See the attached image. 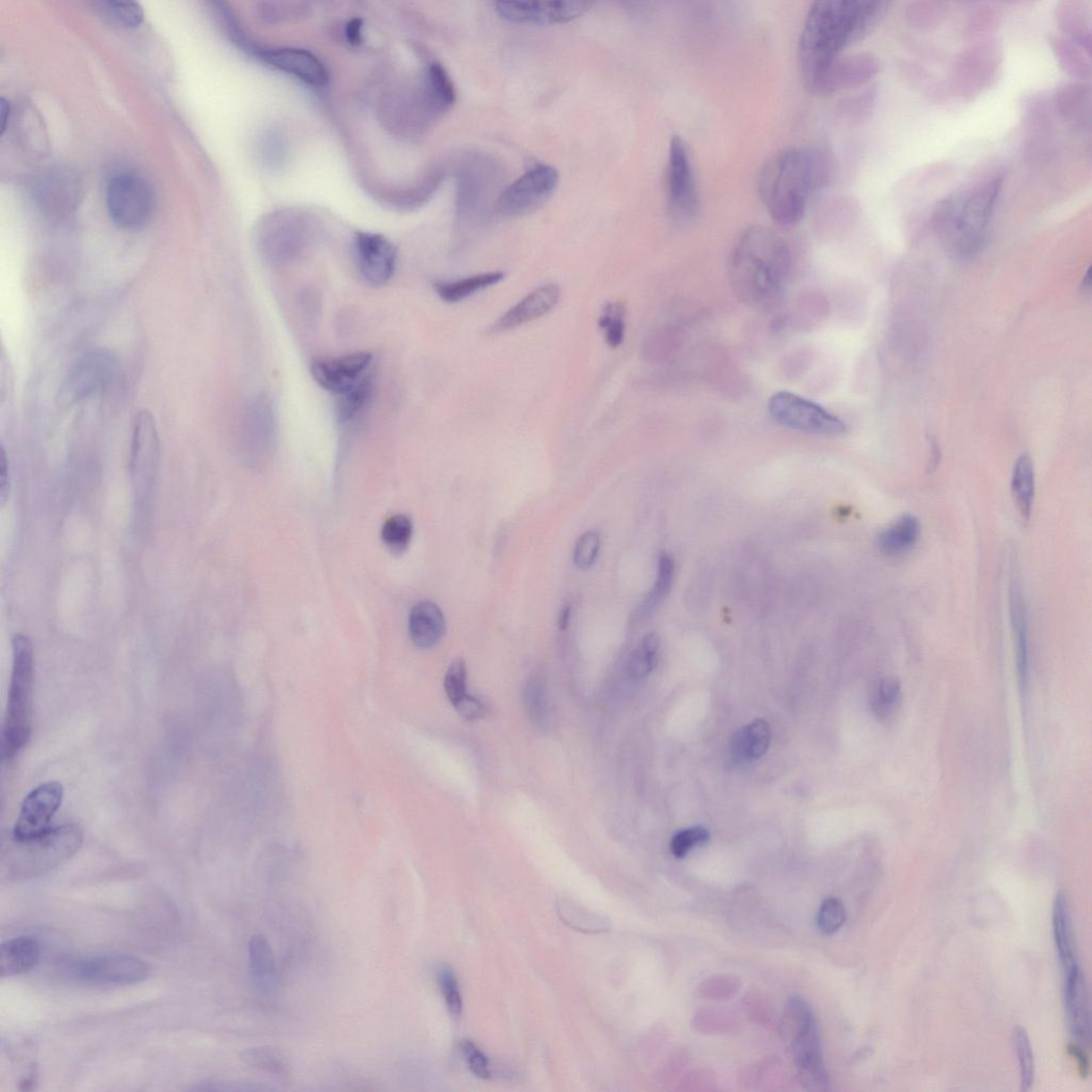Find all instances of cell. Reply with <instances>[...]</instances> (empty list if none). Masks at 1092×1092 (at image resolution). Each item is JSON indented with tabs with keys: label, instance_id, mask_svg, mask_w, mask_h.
<instances>
[{
	"label": "cell",
	"instance_id": "5",
	"mask_svg": "<svg viewBox=\"0 0 1092 1092\" xmlns=\"http://www.w3.org/2000/svg\"><path fill=\"white\" fill-rule=\"evenodd\" d=\"M84 841L79 825L66 824L46 833L18 838L4 834L0 847V880L12 884L34 880L64 863L80 850Z\"/></svg>",
	"mask_w": 1092,
	"mask_h": 1092
},
{
	"label": "cell",
	"instance_id": "22",
	"mask_svg": "<svg viewBox=\"0 0 1092 1092\" xmlns=\"http://www.w3.org/2000/svg\"><path fill=\"white\" fill-rule=\"evenodd\" d=\"M251 52L268 65L293 76L307 85L319 88L328 83L329 75L326 66L314 54L308 51L293 49V47L265 50L254 46Z\"/></svg>",
	"mask_w": 1092,
	"mask_h": 1092
},
{
	"label": "cell",
	"instance_id": "43",
	"mask_svg": "<svg viewBox=\"0 0 1092 1092\" xmlns=\"http://www.w3.org/2000/svg\"><path fill=\"white\" fill-rule=\"evenodd\" d=\"M412 533L413 527L409 517L394 515L384 526L383 539L393 553L399 554L407 549Z\"/></svg>",
	"mask_w": 1092,
	"mask_h": 1092
},
{
	"label": "cell",
	"instance_id": "21",
	"mask_svg": "<svg viewBox=\"0 0 1092 1092\" xmlns=\"http://www.w3.org/2000/svg\"><path fill=\"white\" fill-rule=\"evenodd\" d=\"M290 218L274 219L260 228L257 246L260 254L269 263L281 265L292 262L305 247L304 228Z\"/></svg>",
	"mask_w": 1092,
	"mask_h": 1092
},
{
	"label": "cell",
	"instance_id": "55",
	"mask_svg": "<svg viewBox=\"0 0 1092 1092\" xmlns=\"http://www.w3.org/2000/svg\"><path fill=\"white\" fill-rule=\"evenodd\" d=\"M13 117L11 104L5 99L0 100V120H2V135L10 128Z\"/></svg>",
	"mask_w": 1092,
	"mask_h": 1092
},
{
	"label": "cell",
	"instance_id": "51",
	"mask_svg": "<svg viewBox=\"0 0 1092 1092\" xmlns=\"http://www.w3.org/2000/svg\"><path fill=\"white\" fill-rule=\"evenodd\" d=\"M10 491L8 459L5 448H0V503H6Z\"/></svg>",
	"mask_w": 1092,
	"mask_h": 1092
},
{
	"label": "cell",
	"instance_id": "16",
	"mask_svg": "<svg viewBox=\"0 0 1092 1092\" xmlns=\"http://www.w3.org/2000/svg\"><path fill=\"white\" fill-rule=\"evenodd\" d=\"M63 799L59 782H46L23 799L12 833L18 838H32L50 830V824Z\"/></svg>",
	"mask_w": 1092,
	"mask_h": 1092
},
{
	"label": "cell",
	"instance_id": "7",
	"mask_svg": "<svg viewBox=\"0 0 1092 1092\" xmlns=\"http://www.w3.org/2000/svg\"><path fill=\"white\" fill-rule=\"evenodd\" d=\"M783 1026L790 1037L802 1086L810 1091L828 1090L829 1078L823 1060L817 1021L811 1006L801 998L790 1000Z\"/></svg>",
	"mask_w": 1092,
	"mask_h": 1092
},
{
	"label": "cell",
	"instance_id": "42",
	"mask_svg": "<svg viewBox=\"0 0 1092 1092\" xmlns=\"http://www.w3.org/2000/svg\"><path fill=\"white\" fill-rule=\"evenodd\" d=\"M659 651V639L655 634L647 635L634 651L629 662V673L634 679L648 677L656 667Z\"/></svg>",
	"mask_w": 1092,
	"mask_h": 1092
},
{
	"label": "cell",
	"instance_id": "10",
	"mask_svg": "<svg viewBox=\"0 0 1092 1092\" xmlns=\"http://www.w3.org/2000/svg\"><path fill=\"white\" fill-rule=\"evenodd\" d=\"M771 416L796 432L836 437L847 433V425L817 403L791 392L774 394L768 402Z\"/></svg>",
	"mask_w": 1092,
	"mask_h": 1092
},
{
	"label": "cell",
	"instance_id": "31",
	"mask_svg": "<svg viewBox=\"0 0 1092 1092\" xmlns=\"http://www.w3.org/2000/svg\"><path fill=\"white\" fill-rule=\"evenodd\" d=\"M1053 936L1057 955L1063 970L1076 964L1071 908L1062 891H1059L1054 899Z\"/></svg>",
	"mask_w": 1092,
	"mask_h": 1092
},
{
	"label": "cell",
	"instance_id": "40",
	"mask_svg": "<svg viewBox=\"0 0 1092 1092\" xmlns=\"http://www.w3.org/2000/svg\"><path fill=\"white\" fill-rule=\"evenodd\" d=\"M1013 1048L1020 1065L1021 1090L1029 1091L1035 1080V1058L1029 1035L1025 1028L1015 1027L1012 1033Z\"/></svg>",
	"mask_w": 1092,
	"mask_h": 1092
},
{
	"label": "cell",
	"instance_id": "15",
	"mask_svg": "<svg viewBox=\"0 0 1092 1092\" xmlns=\"http://www.w3.org/2000/svg\"><path fill=\"white\" fill-rule=\"evenodd\" d=\"M32 189L38 206L52 217H65L73 212L83 194L80 177L64 168L45 170L34 181Z\"/></svg>",
	"mask_w": 1092,
	"mask_h": 1092
},
{
	"label": "cell",
	"instance_id": "49",
	"mask_svg": "<svg viewBox=\"0 0 1092 1092\" xmlns=\"http://www.w3.org/2000/svg\"><path fill=\"white\" fill-rule=\"evenodd\" d=\"M461 1051L474 1076L484 1080L491 1077L489 1060L477 1044L464 1040L461 1043Z\"/></svg>",
	"mask_w": 1092,
	"mask_h": 1092
},
{
	"label": "cell",
	"instance_id": "28",
	"mask_svg": "<svg viewBox=\"0 0 1092 1092\" xmlns=\"http://www.w3.org/2000/svg\"><path fill=\"white\" fill-rule=\"evenodd\" d=\"M920 536L919 518L912 514H904L878 537V548L886 556L905 555L914 548Z\"/></svg>",
	"mask_w": 1092,
	"mask_h": 1092
},
{
	"label": "cell",
	"instance_id": "2",
	"mask_svg": "<svg viewBox=\"0 0 1092 1092\" xmlns=\"http://www.w3.org/2000/svg\"><path fill=\"white\" fill-rule=\"evenodd\" d=\"M831 162L829 153L814 147L791 148L770 158L759 175L758 192L776 224L793 227L801 221L829 183Z\"/></svg>",
	"mask_w": 1092,
	"mask_h": 1092
},
{
	"label": "cell",
	"instance_id": "29",
	"mask_svg": "<svg viewBox=\"0 0 1092 1092\" xmlns=\"http://www.w3.org/2000/svg\"><path fill=\"white\" fill-rule=\"evenodd\" d=\"M504 279L503 271L478 274L463 279L437 282L435 291L443 302L457 304L494 287Z\"/></svg>",
	"mask_w": 1092,
	"mask_h": 1092
},
{
	"label": "cell",
	"instance_id": "45",
	"mask_svg": "<svg viewBox=\"0 0 1092 1092\" xmlns=\"http://www.w3.org/2000/svg\"><path fill=\"white\" fill-rule=\"evenodd\" d=\"M846 919L847 913L842 901L835 897L827 898L818 911V929L825 935H834L843 928Z\"/></svg>",
	"mask_w": 1092,
	"mask_h": 1092
},
{
	"label": "cell",
	"instance_id": "53",
	"mask_svg": "<svg viewBox=\"0 0 1092 1092\" xmlns=\"http://www.w3.org/2000/svg\"><path fill=\"white\" fill-rule=\"evenodd\" d=\"M1068 1053L1078 1061L1081 1077L1087 1078L1089 1075V1059L1083 1048L1079 1044L1072 1043L1068 1046Z\"/></svg>",
	"mask_w": 1092,
	"mask_h": 1092
},
{
	"label": "cell",
	"instance_id": "25",
	"mask_svg": "<svg viewBox=\"0 0 1092 1092\" xmlns=\"http://www.w3.org/2000/svg\"><path fill=\"white\" fill-rule=\"evenodd\" d=\"M1009 610L1016 648V667L1021 686L1027 687L1030 669L1029 614L1023 584L1016 574L1009 582Z\"/></svg>",
	"mask_w": 1092,
	"mask_h": 1092
},
{
	"label": "cell",
	"instance_id": "48",
	"mask_svg": "<svg viewBox=\"0 0 1092 1092\" xmlns=\"http://www.w3.org/2000/svg\"><path fill=\"white\" fill-rule=\"evenodd\" d=\"M466 680L467 671L464 660L455 659L450 663L444 680L446 696L453 705L467 695Z\"/></svg>",
	"mask_w": 1092,
	"mask_h": 1092
},
{
	"label": "cell",
	"instance_id": "33",
	"mask_svg": "<svg viewBox=\"0 0 1092 1092\" xmlns=\"http://www.w3.org/2000/svg\"><path fill=\"white\" fill-rule=\"evenodd\" d=\"M676 564L674 558L667 553H661L658 558L657 576L655 583L646 599L639 605L635 614L636 623L648 619L664 599L669 595L675 579Z\"/></svg>",
	"mask_w": 1092,
	"mask_h": 1092
},
{
	"label": "cell",
	"instance_id": "11",
	"mask_svg": "<svg viewBox=\"0 0 1092 1092\" xmlns=\"http://www.w3.org/2000/svg\"><path fill=\"white\" fill-rule=\"evenodd\" d=\"M558 171L549 164H537L510 184L498 198L496 211L505 218L531 215L555 194Z\"/></svg>",
	"mask_w": 1092,
	"mask_h": 1092
},
{
	"label": "cell",
	"instance_id": "23",
	"mask_svg": "<svg viewBox=\"0 0 1092 1092\" xmlns=\"http://www.w3.org/2000/svg\"><path fill=\"white\" fill-rule=\"evenodd\" d=\"M560 297L561 291L557 284L542 285L497 318L489 328V334L502 335L549 314L558 304Z\"/></svg>",
	"mask_w": 1092,
	"mask_h": 1092
},
{
	"label": "cell",
	"instance_id": "8",
	"mask_svg": "<svg viewBox=\"0 0 1092 1092\" xmlns=\"http://www.w3.org/2000/svg\"><path fill=\"white\" fill-rule=\"evenodd\" d=\"M160 443L157 425L148 410L138 413L133 431L131 474L138 516H145L153 503L158 479Z\"/></svg>",
	"mask_w": 1092,
	"mask_h": 1092
},
{
	"label": "cell",
	"instance_id": "4",
	"mask_svg": "<svg viewBox=\"0 0 1092 1092\" xmlns=\"http://www.w3.org/2000/svg\"><path fill=\"white\" fill-rule=\"evenodd\" d=\"M1003 189V178L992 176L949 195L937 205L934 226L945 250L957 258L979 253Z\"/></svg>",
	"mask_w": 1092,
	"mask_h": 1092
},
{
	"label": "cell",
	"instance_id": "3",
	"mask_svg": "<svg viewBox=\"0 0 1092 1092\" xmlns=\"http://www.w3.org/2000/svg\"><path fill=\"white\" fill-rule=\"evenodd\" d=\"M791 266L788 243L767 227L752 226L742 234L733 252L734 292L749 306L766 310L785 293Z\"/></svg>",
	"mask_w": 1092,
	"mask_h": 1092
},
{
	"label": "cell",
	"instance_id": "57",
	"mask_svg": "<svg viewBox=\"0 0 1092 1092\" xmlns=\"http://www.w3.org/2000/svg\"><path fill=\"white\" fill-rule=\"evenodd\" d=\"M1090 280L1091 279H1090V269H1089L1088 272H1087L1086 279L1084 281V289H1089L1090 288Z\"/></svg>",
	"mask_w": 1092,
	"mask_h": 1092
},
{
	"label": "cell",
	"instance_id": "1",
	"mask_svg": "<svg viewBox=\"0 0 1092 1092\" xmlns=\"http://www.w3.org/2000/svg\"><path fill=\"white\" fill-rule=\"evenodd\" d=\"M885 3L826 0L806 15L798 44L800 73L806 88L848 46L863 39L885 12Z\"/></svg>",
	"mask_w": 1092,
	"mask_h": 1092
},
{
	"label": "cell",
	"instance_id": "34",
	"mask_svg": "<svg viewBox=\"0 0 1092 1092\" xmlns=\"http://www.w3.org/2000/svg\"><path fill=\"white\" fill-rule=\"evenodd\" d=\"M426 87L427 98L433 111L444 113L454 106L456 89L442 65L434 63L427 69Z\"/></svg>",
	"mask_w": 1092,
	"mask_h": 1092
},
{
	"label": "cell",
	"instance_id": "35",
	"mask_svg": "<svg viewBox=\"0 0 1092 1092\" xmlns=\"http://www.w3.org/2000/svg\"><path fill=\"white\" fill-rule=\"evenodd\" d=\"M249 957L256 986L260 990L270 989L276 975V958L270 944L263 936L251 938Z\"/></svg>",
	"mask_w": 1092,
	"mask_h": 1092
},
{
	"label": "cell",
	"instance_id": "46",
	"mask_svg": "<svg viewBox=\"0 0 1092 1092\" xmlns=\"http://www.w3.org/2000/svg\"><path fill=\"white\" fill-rule=\"evenodd\" d=\"M601 550V537L596 531L584 533L576 544L574 562L583 572L596 563Z\"/></svg>",
	"mask_w": 1092,
	"mask_h": 1092
},
{
	"label": "cell",
	"instance_id": "37",
	"mask_svg": "<svg viewBox=\"0 0 1092 1092\" xmlns=\"http://www.w3.org/2000/svg\"><path fill=\"white\" fill-rule=\"evenodd\" d=\"M599 328L602 331L606 344L612 348H618L625 342L627 328V308L618 301L607 302L599 319Z\"/></svg>",
	"mask_w": 1092,
	"mask_h": 1092
},
{
	"label": "cell",
	"instance_id": "36",
	"mask_svg": "<svg viewBox=\"0 0 1092 1092\" xmlns=\"http://www.w3.org/2000/svg\"><path fill=\"white\" fill-rule=\"evenodd\" d=\"M241 1059L254 1070L272 1076L285 1077L290 1073L291 1064L288 1057L269 1046L248 1048L241 1053Z\"/></svg>",
	"mask_w": 1092,
	"mask_h": 1092
},
{
	"label": "cell",
	"instance_id": "50",
	"mask_svg": "<svg viewBox=\"0 0 1092 1092\" xmlns=\"http://www.w3.org/2000/svg\"><path fill=\"white\" fill-rule=\"evenodd\" d=\"M458 714L468 722L479 721L486 716L487 707L479 699L466 695L454 704Z\"/></svg>",
	"mask_w": 1092,
	"mask_h": 1092
},
{
	"label": "cell",
	"instance_id": "13",
	"mask_svg": "<svg viewBox=\"0 0 1092 1092\" xmlns=\"http://www.w3.org/2000/svg\"><path fill=\"white\" fill-rule=\"evenodd\" d=\"M667 198L672 216L679 222L693 220L700 197L690 149L681 136H674L667 165Z\"/></svg>",
	"mask_w": 1092,
	"mask_h": 1092
},
{
	"label": "cell",
	"instance_id": "54",
	"mask_svg": "<svg viewBox=\"0 0 1092 1092\" xmlns=\"http://www.w3.org/2000/svg\"><path fill=\"white\" fill-rule=\"evenodd\" d=\"M346 36L351 45H360L362 42V20L357 18L349 21L346 29Z\"/></svg>",
	"mask_w": 1092,
	"mask_h": 1092
},
{
	"label": "cell",
	"instance_id": "19",
	"mask_svg": "<svg viewBox=\"0 0 1092 1092\" xmlns=\"http://www.w3.org/2000/svg\"><path fill=\"white\" fill-rule=\"evenodd\" d=\"M591 4L587 2H500L495 12L503 19L533 26H554L582 16Z\"/></svg>",
	"mask_w": 1092,
	"mask_h": 1092
},
{
	"label": "cell",
	"instance_id": "38",
	"mask_svg": "<svg viewBox=\"0 0 1092 1092\" xmlns=\"http://www.w3.org/2000/svg\"><path fill=\"white\" fill-rule=\"evenodd\" d=\"M103 17L128 30L138 29L144 21V9L134 2H97L92 4Z\"/></svg>",
	"mask_w": 1092,
	"mask_h": 1092
},
{
	"label": "cell",
	"instance_id": "47",
	"mask_svg": "<svg viewBox=\"0 0 1092 1092\" xmlns=\"http://www.w3.org/2000/svg\"><path fill=\"white\" fill-rule=\"evenodd\" d=\"M709 841V833L703 827H692L679 831L673 838L671 849L674 856L683 859L694 848L705 845Z\"/></svg>",
	"mask_w": 1092,
	"mask_h": 1092
},
{
	"label": "cell",
	"instance_id": "39",
	"mask_svg": "<svg viewBox=\"0 0 1092 1092\" xmlns=\"http://www.w3.org/2000/svg\"><path fill=\"white\" fill-rule=\"evenodd\" d=\"M373 388V378L367 375L357 386L340 396L337 408L340 423L350 421L364 409L371 396Z\"/></svg>",
	"mask_w": 1092,
	"mask_h": 1092
},
{
	"label": "cell",
	"instance_id": "18",
	"mask_svg": "<svg viewBox=\"0 0 1092 1092\" xmlns=\"http://www.w3.org/2000/svg\"><path fill=\"white\" fill-rule=\"evenodd\" d=\"M371 361L373 355L369 352L344 354L336 358L315 360L311 373L319 387L342 396L367 376Z\"/></svg>",
	"mask_w": 1092,
	"mask_h": 1092
},
{
	"label": "cell",
	"instance_id": "32",
	"mask_svg": "<svg viewBox=\"0 0 1092 1092\" xmlns=\"http://www.w3.org/2000/svg\"><path fill=\"white\" fill-rule=\"evenodd\" d=\"M1011 491L1021 516L1030 520L1035 497V469L1029 454L1019 456L1013 464Z\"/></svg>",
	"mask_w": 1092,
	"mask_h": 1092
},
{
	"label": "cell",
	"instance_id": "9",
	"mask_svg": "<svg viewBox=\"0 0 1092 1092\" xmlns=\"http://www.w3.org/2000/svg\"><path fill=\"white\" fill-rule=\"evenodd\" d=\"M106 202L112 222L128 231L146 227L156 206L150 183L134 173L116 175L109 181Z\"/></svg>",
	"mask_w": 1092,
	"mask_h": 1092
},
{
	"label": "cell",
	"instance_id": "14",
	"mask_svg": "<svg viewBox=\"0 0 1092 1092\" xmlns=\"http://www.w3.org/2000/svg\"><path fill=\"white\" fill-rule=\"evenodd\" d=\"M68 975L90 985L128 986L147 981L150 967L133 956L104 955L70 963Z\"/></svg>",
	"mask_w": 1092,
	"mask_h": 1092
},
{
	"label": "cell",
	"instance_id": "27",
	"mask_svg": "<svg viewBox=\"0 0 1092 1092\" xmlns=\"http://www.w3.org/2000/svg\"><path fill=\"white\" fill-rule=\"evenodd\" d=\"M41 946L37 938L22 936L2 944L0 976L12 978L30 972L40 961Z\"/></svg>",
	"mask_w": 1092,
	"mask_h": 1092
},
{
	"label": "cell",
	"instance_id": "56",
	"mask_svg": "<svg viewBox=\"0 0 1092 1092\" xmlns=\"http://www.w3.org/2000/svg\"><path fill=\"white\" fill-rule=\"evenodd\" d=\"M569 622H572V607H569V605L567 604H564L561 607L558 616L559 630L562 632L565 631L569 626Z\"/></svg>",
	"mask_w": 1092,
	"mask_h": 1092
},
{
	"label": "cell",
	"instance_id": "41",
	"mask_svg": "<svg viewBox=\"0 0 1092 1092\" xmlns=\"http://www.w3.org/2000/svg\"><path fill=\"white\" fill-rule=\"evenodd\" d=\"M901 700V685L895 678H887L878 683L872 698V708L878 719L890 718Z\"/></svg>",
	"mask_w": 1092,
	"mask_h": 1092
},
{
	"label": "cell",
	"instance_id": "6",
	"mask_svg": "<svg viewBox=\"0 0 1092 1092\" xmlns=\"http://www.w3.org/2000/svg\"><path fill=\"white\" fill-rule=\"evenodd\" d=\"M34 646L26 634L12 639V673L2 736V759L10 761L28 746L33 731Z\"/></svg>",
	"mask_w": 1092,
	"mask_h": 1092
},
{
	"label": "cell",
	"instance_id": "12",
	"mask_svg": "<svg viewBox=\"0 0 1092 1092\" xmlns=\"http://www.w3.org/2000/svg\"><path fill=\"white\" fill-rule=\"evenodd\" d=\"M117 369L115 355L106 348H95L70 368L60 387L61 406L69 407L101 393L112 382Z\"/></svg>",
	"mask_w": 1092,
	"mask_h": 1092
},
{
	"label": "cell",
	"instance_id": "30",
	"mask_svg": "<svg viewBox=\"0 0 1092 1092\" xmlns=\"http://www.w3.org/2000/svg\"><path fill=\"white\" fill-rule=\"evenodd\" d=\"M771 728L757 719L735 733L731 753L736 762H748L764 755L771 745Z\"/></svg>",
	"mask_w": 1092,
	"mask_h": 1092
},
{
	"label": "cell",
	"instance_id": "17",
	"mask_svg": "<svg viewBox=\"0 0 1092 1092\" xmlns=\"http://www.w3.org/2000/svg\"><path fill=\"white\" fill-rule=\"evenodd\" d=\"M355 263L371 287H384L394 276L397 249L383 235L359 233L354 242Z\"/></svg>",
	"mask_w": 1092,
	"mask_h": 1092
},
{
	"label": "cell",
	"instance_id": "52",
	"mask_svg": "<svg viewBox=\"0 0 1092 1092\" xmlns=\"http://www.w3.org/2000/svg\"><path fill=\"white\" fill-rule=\"evenodd\" d=\"M288 4L287 8H279V4H268L269 9L264 10V15L268 19H283L285 17H291L300 15L304 11L303 6Z\"/></svg>",
	"mask_w": 1092,
	"mask_h": 1092
},
{
	"label": "cell",
	"instance_id": "44",
	"mask_svg": "<svg viewBox=\"0 0 1092 1092\" xmlns=\"http://www.w3.org/2000/svg\"><path fill=\"white\" fill-rule=\"evenodd\" d=\"M437 979L448 1011L453 1016H460L463 1002L454 971L452 967L443 964L437 971Z\"/></svg>",
	"mask_w": 1092,
	"mask_h": 1092
},
{
	"label": "cell",
	"instance_id": "26",
	"mask_svg": "<svg viewBox=\"0 0 1092 1092\" xmlns=\"http://www.w3.org/2000/svg\"><path fill=\"white\" fill-rule=\"evenodd\" d=\"M413 643L420 649L436 647L445 633V618L441 608L431 601L416 604L409 621Z\"/></svg>",
	"mask_w": 1092,
	"mask_h": 1092
},
{
	"label": "cell",
	"instance_id": "20",
	"mask_svg": "<svg viewBox=\"0 0 1092 1092\" xmlns=\"http://www.w3.org/2000/svg\"><path fill=\"white\" fill-rule=\"evenodd\" d=\"M878 70L880 64L873 56H841L830 63L808 89L816 94H833L867 83L877 76Z\"/></svg>",
	"mask_w": 1092,
	"mask_h": 1092
},
{
	"label": "cell",
	"instance_id": "24",
	"mask_svg": "<svg viewBox=\"0 0 1092 1092\" xmlns=\"http://www.w3.org/2000/svg\"><path fill=\"white\" fill-rule=\"evenodd\" d=\"M1063 1003L1072 1034L1080 1041L1089 1042V994L1084 973L1078 962L1064 970Z\"/></svg>",
	"mask_w": 1092,
	"mask_h": 1092
}]
</instances>
